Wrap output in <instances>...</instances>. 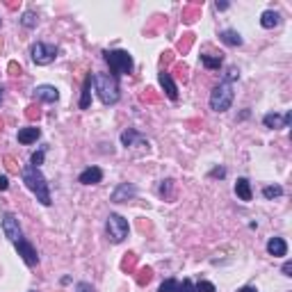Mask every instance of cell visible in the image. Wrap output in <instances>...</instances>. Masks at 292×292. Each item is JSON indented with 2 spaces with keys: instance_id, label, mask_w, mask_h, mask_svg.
<instances>
[{
  "instance_id": "7a4b0ae2",
  "label": "cell",
  "mask_w": 292,
  "mask_h": 292,
  "mask_svg": "<svg viewBox=\"0 0 292 292\" xmlns=\"http://www.w3.org/2000/svg\"><path fill=\"white\" fill-rule=\"evenodd\" d=\"M92 82L96 87V94L98 98L103 101L105 105H117L119 103V82L117 78L110 76V73H94L92 76Z\"/></svg>"
},
{
  "instance_id": "d6a6232c",
  "label": "cell",
  "mask_w": 292,
  "mask_h": 292,
  "mask_svg": "<svg viewBox=\"0 0 292 292\" xmlns=\"http://www.w3.org/2000/svg\"><path fill=\"white\" fill-rule=\"evenodd\" d=\"M210 176L212 178H224V176H226V169H212Z\"/></svg>"
},
{
  "instance_id": "3957f363",
  "label": "cell",
  "mask_w": 292,
  "mask_h": 292,
  "mask_svg": "<svg viewBox=\"0 0 292 292\" xmlns=\"http://www.w3.org/2000/svg\"><path fill=\"white\" fill-rule=\"evenodd\" d=\"M103 60L110 64V71H112L114 78L119 76H130L133 73V57H130L128 50H105Z\"/></svg>"
},
{
  "instance_id": "ba28073f",
  "label": "cell",
  "mask_w": 292,
  "mask_h": 292,
  "mask_svg": "<svg viewBox=\"0 0 292 292\" xmlns=\"http://www.w3.org/2000/svg\"><path fill=\"white\" fill-rule=\"evenodd\" d=\"M16 251H18V256L23 258V263H25L27 267H34L39 263L37 249L32 247V242H30V240H25V238L18 240V242H16Z\"/></svg>"
},
{
  "instance_id": "ab89813d",
  "label": "cell",
  "mask_w": 292,
  "mask_h": 292,
  "mask_svg": "<svg viewBox=\"0 0 292 292\" xmlns=\"http://www.w3.org/2000/svg\"><path fill=\"white\" fill-rule=\"evenodd\" d=\"M0 103H2V87H0Z\"/></svg>"
},
{
  "instance_id": "8992f818",
  "label": "cell",
  "mask_w": 292,
  "mask_h": 292,
  "mask_svg": "<svg viewBox=\"0 0 292 292\" xmlns=\"http://www.w3.org/2000/svg\"><path fill=\"white\" fill-rule=\"evenodd\" d=\"M30 57H32V62L37 66H46V64H50V62H55V57H57V46L37 41L32 48H30Z\"/></svg>"
},
{
  "instance_id": "52a82bcc",
  "label": "cell",
  "mask_w": 292,
  "mask_h": 292,
  "mask_svg": "<svg viewBox=\"0 0 292 292\" xmlns=\"http://www.w3.org/2000/svg\"><path fill=\"white\" fill-rule=\"evenodd\" d=\"M2 233H5V238L9 240V242H14V244H16L18 240L23 238L21 226H18V219L11 215V212L2 215Z\"/></svg>"
},
{
  "instance_id": "4fadbf2b",
  "label": "cell",
  "mask_w": 292,
  "mask_h": 292,
  "mask_svg": "<svg viewBox=\"0 0 292 292\" xmlns=\"http://www.w3.org/2000/svg\"><path fill=\"white\" fill-rule=\"evenodd\" d=\"M133 196H137V187L130 183H121L119 187L112 192V201L114 203H121V201H128L133 199Z\"/></svg>"
},
{
  "instance_id": "f35d334b",
  "label": "cell",
  "mask_w": 292,
  "mask_h": 292,
  "mask_svg": "<svg viewBox=\"0 0 292 292\" xmlns=\"http://www.w3.org/2000/svg\"><path fill=\"white\" fill-rule=\"evenodd\" d=\"M215 7H217V9H226V7H228V2H217Z\"/></svg>"
},
{
  "instance_id": "277c9868",
  "label": "cell",
  "mask_w": 292,
  "mask_h": 292,
  "mask_svg": "<svg viewBox=\"0 0 292 292\" xmlns=\"http://www.w3.org/2000/svg\"><path fill=\"white\" fill-rule=\"evenodd\" d=\"M233 96H235V92H233V82L222 80L210 92V110H215V112H226V110L233 105Z\"/></svg>"
},
{
  "instance_id": "8fae6325",
  "label": "cell",
  "mask_w": 292,
  "mask_h": 292,
  "mask_svg": "<svg viewBox=\"0 0 292 292\" xmlns=\"http://www.w3.org/2000/svg\"><path fill=\"white\" fill-rule=\"evenodd\" d=\"M292 121V112H286L283 117H279V114H265L263 117V124H265V128H288Z\"/></svg>"
},
{
  "instance_id": "e0dca14e",
  "label": "cell",
  "mask_w": 292,
  "mask_h": 292,
  "mask_svg": "<svg viewBox=\"0 0 292 292\" xmlns=\"http://www.w3.org/2000/svg\"><path fill=\"white\" fill-rule=\"evenodd\" d=\"M279 23H281V14H279V11H274V9L263 11V16H260V25L265 27V30H272V27H276Z\"/></svg>"
},
{
  "instance_id": "6da1fadb",
  "label": "cell",
  "mask_w": 292,
  "mask_h": 292,
  "mask_svg": "<svg viewBox=\"0 0 292 292\" xmlns=\"http://www.w3.org/2000/svg\"><path fill=\"white\" fill-rule=\"evenodd\" d=\"M21 178L25 183V187L37 196V201L41 206H50L53 199H50V187L46 183V176L39 171V167H32V164H27V167L21 169Z\"/></svg>"
},
{
  "instance_id": "1f68e13d",
  "label": "cell",
  "mask_w": 292,
  "mask_h": 292,
  "mask_svg": "<svg viewBox=\"0 0 292 292\" xmlns=\"http://www.w3.org/2000/svg\"><path fill=\"white\" fill-rule=\"evenodd\" d=\"M25 117H27V119H34V117H39V108L30 105V108H27V112H25Z\"/></svg>"
},
{
  "instance_id": "ac0fdd59",
  "label": "cell",
  "mask_w": 292,
  "mask_h": 292,
  "mask_svg": "<svg viewBox=\"0 0 292 292\" xmlns=\"http://www.w3.org/2000/svg\"><path fill=\"white\" fill-rule=\"evenodd\" d=\"M219 41L226 43V46H242V37H240L238 30H222L219 32Z\"/></svg>"
},
{
  "instance_id": "603a6c76",
  "label": "cell",
  "mask_w": 292,
  "mask_h": 292,
  "mask_svg": "<svg viewBox=\"0 0 292 292\" xmlns=\"http://www.w3.org/2000/svg\"><path fill=\"white\" fill-rule=\"evenodd\" d=\"M157 292H178V281L176 279H167L162 286L157 288Z\"/></svg>"
},
{
  "instance_id": "7c38bea8",
  "label": "cell",
  "mask_w": 292,
  "mask_h": 292,
  "mask_svg": "<svg viewBox=\"0 0 292 292\" xmlns=\"http://www.w3.org/2000/svg\"><path fill=\"white\" fill-rule=\"evenodd\" d=\"M101 180H103V169L101 167H87L78 176V183H82V185H98Z\"/></svg>"
},
{
  "instance_id": "9a60e30c",
  "label": "cell",
  "mask_w": 292,
  "mask_h": 292,
  "mask_svg": "<svg viewBox=\"0 0 292 292\" xmlns=\"http://www.w3.org/2000/svg\"><path fill=\"white\" fill-rule=\"evenodd\" d=\"M267 254L274 256V258L288 256V242L283 238H270V242H267Z\"/></svg>"
},
{
  "instance_id": "ffe728a7",
  "label": "cell",
  "mask_w": 292,
  "mask_h": 292,
  "mask_svg": "<svg viewBox=\"0 0 292 292\" xmlns=\"http://www.w3.org/2000/svg\"><path fill=\"white\" fill-rule=\"evenodd\" d=\"M92 103V76H87L85 85H82V96H80V110H87Z\"/></svg>"
},
{
  "instance_id": "4dcf8cb0",
  "label": "cell",
  "mask_w": 292,
  "mask_h": 292,
  "mask_svg": "<svg viewBox=\"0 0 292 292\" xmlns=\"http://www.w3.org/2000/svg\"><path fill=\"white\" fill-rule=\"evenodd\" d=\"M126 256H128V258L124 260V270H128V267L133 270V267H135V254H126Z\"/></svg>"
},
{
  "instance_id": "d4e9b609",
  "label": "cell",
  "mask_w": 292,
  "mask_h": 292,
  "mask_svg": "<svg viewBox=\"0 0 292 292\" xmlns=\"http://www.w3.org/2000/svg\"><path fill=\"white\" fill-rule=\"evenodd\" d=\"M171 187H173V180L171 178H167V180H162V185H160V189H157V192H160V196H171Z\"/></svg>"
},
{
  "instance_id": "30bf717a",
  "label": "cell",
  "mask_w": 292,
  "mask_h": 292,
  "mask_svg": "<svg viewBox=\"0 0 292 292\" xmlns=\"http://www.w3.org/2000/svg\"><path fill=\"white\" fill-rule=\"evenodd\" d=\"M157 80H160L164 94H167L171 101H176V98H178V87H176V82H173V78H171V73H169V71H160V73H157Z\"/></svg>"
},
{
  "instance_id": "83f0119b",
  "label": "cell",
  "mask_w": 292,
  "mask_h": 292,
  "mask_svg": "<svg viewBox=\"0 0 292 292\" xmlns=\"http://www.w3.org/2000/svg\"><path fill=\"white\" fill-rule=\"evenodd\" d=\"M151 276H153V272L148 270V267H146V270H142V272H140V276H137V283H140V286H144V283L151 281Z\"/></svg>"
},
{
  "instance_id": "5b68a950",
  "label": "cell",
  "mask_w": 292,
  "mask_h": 292,
  "mask_svg": "<svg viewBox=\"0 0 292 292\" xmlns=\"http://www.w3.org/2000/svg\"><path fill=\"white\" fill-rule=\"evenodd\" d=\"M105 231H108V238L112 240L114 244H119L124 242L126 238H128V222H126L121 215H117V212H112V215L108 217V222H105Z\"/></svg>"
},
{
  "instance_id": "d590c367",
  "label": "cell",
  "mask_w": 292,
  "mask_h": 292,
  "mask_svg": "<svg viewBox=\"0 0 292 292\" xmlns=\"http://www.w3.org/2000/svg\"><path fill=\"white\" fill-rule=\"evenodd\" d=\"M7 187H9V180H7V176H0V189L5 192Z\"/></svg>"
},
{
  "instance_id": "4316f807",
  "label": "cell",
  "mask_w": 292,
  "mask_h": 292,
  "mask_svg": "<svg viewBox=\"0 0 292 292\" xmlns=\"http://www.w3.org/2000/svg\"><path fill=\"white\" fill-rule=\"evenodd\" d=\"M43 155H46V148H39L37 153H32V157H30V162H32V167H39V164L43 162Z\"/></svg>"
},
{
  "instance_id": "74e56055",
  "label": "cell",
  "mask_w": 292,
  "mask_h": 292,
  "mask_svg": "<svg viewBox=\"0 0 292 292\" xmlns=\"http://www.w3.org/2000/svg\"><path fill=\"white\" fill-rule=\"evenodd\" d=\"M240 292H258V290H256V288H251V286H244Z\"/></svg>"
},
{
  "instance_id": "8d00e7d4",
  "label": "cell",
  "mask_w": 292,
  "mask_h": 292,
  "mask_svg": "<svg viewBox=\"0 0 292 292\" xmlns=\"http://www.w3.org/2000/svg\"><path fill=\"white\" fill-rule=\"evenodd\" d=\"M283 274H286V276H292V263H290V260H288L286 265H283Z\"/></svg>"
},
{
  "instance_id": "44dd1931",
  "label": "cell",
  "mask_w": 292,
  "mask_h": 292,
  "mask_svg": "<svg viewBox=\"0 0 292 292\" xmlns=\"http://www.w3.org/2000/svg\"><path fill=\"white\" fill-rule=\"evenodd\" d=\"M201 64L206 66V69H219L222 66V55H201Z\"/></svg>"
},
{
  "instance_id": "f546056e",
  "label": "cell",
  "mask_w": 292,
  "mask_h": 292,
  "mask_svg": "<svg viewBox=\"0 0 292 292\" xmlns=\"http://www.w3.org/2000/svg\"><path fill=\"white\" fill-rule=\"evenodd\" d=\"M5 164H7V169H9V171H18V164H16V160H14L11 155L5 157Z\"/></svg>"
},
{
  "instance_id": "d6986e66",
  "label": "cell",
  "mask_w": 292,
  "mask_h": 292,
  "mask_svg": "<svg viewBox=\"0 0 292 292\" xmlns=\"http://www.w3.org/2000/svg\"><path fill=\"white\" fill-rule=\"evenodd\" d=\"M235 194H238L242 201H251V199H254L249 180H247V178H238V183H235Z\"/></svg>"
},
{
  "instance_id": "2e32d148",
  "label": "cell",
  "mask_w": 292,
  "mask_h": 292,
  "mask_svg": "<svg viewBox=\"0 0 292 292\" xmlns=\"http://www.w3.org/2000/svg\"><path fill=\"white\" fill-rule=\"evenodd\" d=\"M39 137H41V130L37 128V126H27V128H21L18 130V144H32V142H37Z\"/></svg>"
},
{
  "instance_id": "7402d4cb",
  "label": "cell",
  "mask_w": 292,
  "mask_h": 292,
  "mask_svg": "<svg viewBox=\"0 0 292 292\" xmlns=\"http://www.w3.org/2000/svg\"><path fill=\"white\" fill-rule=\"evenodd\" d=\"M263 196H265V199H276V196H283V187H281V185H267V187H263Z\"/></svg>"
},
{
  "instance_id": "5bb4252c",
  "label": "cell",
  "mask_w": 292,
  "mask_h": 292,
  "mask_svg": "<svg viewBox=\"0 0 292 292\" xmlns=\"http://www.w3.org/2000/svg\"><path fill=\"white\" fill-rule=\"evenodd\" d=\"M34 96H37L39 101H43V103H55V101L60 98V92H57L53 85H39L37 89H34Z\"/></svg>"
},
{
  "instance_id": "484cf974",
  "label": "cell",
  "mask_w": 292,
  "mask_h": 292,
  "mask_svg": "<svg viewBox=\"0 0 292 292\" xmlns=\"http://www.w3.org/2000/svg\"><path fill=\"white\" fill-rule=\"evenodd\" d=\"M194 292H215V286L210 281H199L194 286Z\"/></svg>"
},
{
  "instance_id": "cb8c5ba5",
  "label": "cell",
  "mask_w": 292,
  "mask_h": 292,
  "mask_svg": "<svg viewBox=\"0 0 292 292\" xmlns=\"http://www.w3.org/2000/svg\"><path fill=\"white\" fill-rule=\"evenodd\" d=\"M21 23L25 27H34V25H37V14H34V11H25V14H23V18H21Z\"/></svg>"
},
{
  "instance_id": "f1b7e54d",
  "label": "cell",
  "mask_w": 292,
  "mask_h": 292,
  "mask_svg": "<svg viewBox=\"0 0 292 292\" xmlns=\"http://www.w3.org/2000/svg\"><path fill=\"white\" fill-rule=\"evenodd\" d=\"M178 292H194V283L189 279H185L183 283H178Z\"/></svg>"
},
{
  "instance_id": "b9f144b4",
  "label": "cell",
  "mask_w": 292,
  "mask_h": 292,
  "mask_svg": "<svg viewBox=\"0 0 292 292\" xmlns=\"http://www.w3.org/2000/svg\"><path fill=\"white\" fill-rule=\"evenodd\" d=\"M30 292H34V290H30Z\"/></svg>"
},
{
  "instance_id": "9c48e42d",
  "label": "cell",
  "mask_w": 292,
  "mask_h": 292,
  "mask_svg": "<svg viewBox=\"0 0 292 292\" xmlns=\"http://www.w3.org/2000/svg\"><path fill=\"white\" fill-rule=\"evenodd\" d=\"M121 144L126 146V148H130V146H146L148 148V140H146L142 133H137V130L128 128L121 133Z\"/></svg>"
},
{
  "instance_id": "e575fe53",
  "label": "cell",
  "mask_w": 292,
  "mask_h": 292,
  "mask_svg": "<svg viewBox=\"0 0 292 292\" xmlns=\"http://www.w3.org/2000/svg\"><path fill=\"white\" fill-rule=\"evenodd\" d=\"M78 292H96L89 283H78Z\"/></svg>"
},
{
  "instance_id": "836d02e7",
  "label": "cell",
  "mask_w": 292,
  "mask_h": 292,
  "mask_svg": "<svg viewBox=\"0 0 292 292\" xmlns=\"http://www.w3.org/2000/svg\"><path fill=\"white\" fill-rule=\"evenodd\" d=\"M9 71H11V76H21V73H23L21 66H18L16 62H11V64H9Z\"/></svg>"
},
{
  "instance_id": "60d3db41",
  "label": "cell",
  "mask_w": 292,
  "mask_h": 292,
  "mask_svg": "<svg viewBox=\"0 0 292 292\" xmlns=\"http://www.w3.org/2000/svg\"><path fill=\"white\" fill-rule=\"evenodd\" d=\"M0 48H2V41H0Z\"/></svg>"
}]
</instances>
